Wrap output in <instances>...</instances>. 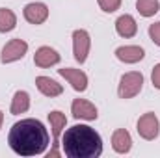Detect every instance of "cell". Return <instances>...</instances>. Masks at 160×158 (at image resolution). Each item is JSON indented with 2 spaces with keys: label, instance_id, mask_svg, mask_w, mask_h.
<instances>
[{
  "label": "cell",
  "instance_id": "6da1fadb",
  "mask_svg": "<svg viewBox=\"0 0 160 158\" xmlns=\"http://www.w3.org/2000/svg\"><path fill=\"white\" fill-rule=\"evenodd\" d=\"M8 143L15 155L38 156L45 153L48 145V132L38 119H21L9 128Z\"/></svg>",
  "mask_w": 160,
  "mask_h": 158
},
{
  "label": "cell",
  "instance_id": "7a4b0ae2",
  "mask_svg": "<svg viewBox=\"0 0 160 158\" xmlns=\"http://www.w3.org/2000/svg\"><path fill=\"white\" fill-rule=\"evenodd\" d=\"M62 147L69 158H97L102 155L101 134L88 125H73L62 136Z\"/></svg>",
  "mask_w": 160,
  "mask_h": 158
},
{
  "label": "cell",
  "instance_id": "3957f363",
  "mask_svg": "<svg viewBox=\"0 0 160 158\" xmlns=\"http://www.w3.org/2000/svg\"><path fill=\"white\" fill-rule=\"evenodd\" d=\"M142 87H143V75L138 71H130L121 77L118 95L121 99H132L142 91Z\"/></svg>",
  "mask_w": 160,
  "mask_h": 158
},
{
  "label": "cell",
  "instance_id": "277c9868",
  "mask_svg": "<svg viewBox=\"0 0 160 158\" xmlns=\"http://www.w3.org/2000/svg\"><path fill=\"white\" fill-rule=\"evenodd\" d=\"M48 121H50V128H52V149H50V153H48L47 156L48 158H56V156H60V149H58V145H60L62 130H63L65 125H67V117H65V114L54 110V112L48 114Z\"/></svg>",
  "mask_w": 160,
  "mask_h": 158
},
{
  "label": "cell",
  "instance_id": "5b68a950",
  "mask_svg": "<svg viewBox=\"0 0 160 158\" xmlns=\"http://www.w3.org/2000/svg\"><path fill=\"white\" fill-rule=\"evenodd\" d=\"M28 50V43L22 39H11L8 41L2 48V54H0V62L2 63H13L21 58H24Z\"/></svg>",
  "mask_w": 160,
  "mask_h": 158
},
{
  "label": "cell",
  "instance_id": "8992f818",
  "mask_svg": "<svg viewBox=\"0 0 160 158\" xmlns=\"http://www.w3.org/2000/svg\"><path fill=\"white\" fill-rule=\"evenodd\" d=\"M136 128H138V134L143 138V140H155L157 136H158L160 132V123H158V117L153 114V112H147V114H143L142 117L138 119V125H136Z\"/></svg>",
  "mask_w": 160,
  "mask_h": 158
},
{
  "label": "cell",
  "instance_id": "52a82bcc",
  "mask_svg": "<svg viewBox=\"0 0 160 158\" xmlns=\"http://www.w3.org/2000/svg\"><path fill=\"white\" fill-rule=\"evenodd\" d=\"M89 34L86 30H75L73 32V54H75V60L78 63H84L88 60V52H89Z\"/></svg>",
  "mask_w": 160,
  "mask_h": 158
},
{
  "label": "cell",
  "instance_id": "ba28073f",
  "mask_svg": "<svg viewBox=\"0 0 160 158\" xmlns=\"http://www.w3.org/2000/svg\"><path fill=\"white\" fill-rule=\"evenodd\" d=\"M71 114L75 119H86V121H95L99 117L95 104H91L86 99H75L71 104Z\"/></svg>",
  "mask_w": 160,
  "mask_h": 158
},
{
  "label": "cell",
  "instance_id": "9c48e42d",
  "mask_svg": "<svg viewBox=\"0 0 160 158\" xmlns=\"http://www.w3.org/2000/svg\"><path fill=\"white\" fill-rule=\"evenodd\" d=\"M24 19L30 24H43L48 19V7L43 2H32L28 6H24Z\"/></svg>",
  "mask_w": 160,
  "mask_h": 158
},
{
  "label": "cell",
  "instance_id": "30bf717a",
  "mask_svg": "<svg viewBox=\"0 0 160 158\" xmlns=\"http://www.w3.org/2000/svg\"><path fill=\"white\" fill-rule=\"evenodd\" d=\"M58 73L73 86L75 91H86V87H88V77H86L84 71L73 69V67H63V69H58Z\"/></svg>",
  "mask_w": 160,
  "mask_h": 158
},
{
  "label": "cell",
  "instance_id": "8fae6325",
  "mask_svg": "<svg viewBox=\"0 0 160 158\" xmlns=\"http://www.w3.org/2000/svg\"><path fill=\"white\" fill-rule=\"evenodd\" d=\"M34 63L38 67H50L60 63V54L50 47H39L34 54Z\"/></svg>",
  "mask_w": 160,
  "mask_h": 158
},
{
  "label": "cell",
  "instance_id": "7c38bea8",
  "mask_svg": "<svg viewBox=\"0 0 160 158\" xmlns=\"http://www.w3.org/2000/svg\"><path fill=\"white\" fill-rule=\"evenodd\" d=\"M145 52L142 47H136V45H127V47H119L116 50V58L123 62V63H136L140 60H143Z\"/></svg>",
  "mask_w": 160,
  "mask_h": 158
},
{
  "label": "cell",
  "instance_id": "4fadbf2b",
  "mask_svg": "<svg viewBox=\"0 0 160 158\" xmlns=\"http://www.w3.org/2000/svg\"><path fill=\"white\" fill-rule=\"evenodd\" d=\"M36 86H38V89H39L45 97H50V99L63 93L62 84H58L56 80L48 78V77H38V78H36Z\"/></svg>",
  "mask_w": 160,
  "mask_h": 158
},
{
  "label": "cell",
  "instance_id": "5bb4252c",
  "mask_svg": "<svg viewBox=\"0 0 160 158\" xmlns=\"http://www.w3.org/2000/svg\"><path fill=\"white\" fill-rule=\"evenodd\" d=\"M112 147H114V151L119 153V155H125V153L130 151V147H132V138H130L128 130L118 128V130L114 132V136H112Z\"/></svg>",
  "mask_w": 160,
  "mask_h": 158
},
{
  "label": "cell",
  "instance_id": "9a60e30c",
  "mask_svg": "<svg viewBox=\"0 0 160 158\" xmlns=\"http://www.w3.org/2000/svg\"><path fill=\"white\" fill-rule=\"evenodd\" d=\"M116 32L121 37H134L138 32V24L132 15H121L116 21Z\"/></svg>",
  "mask_w": 160,
  "mask_h": 158
},
{
  "label": "cell",
  "instance_id": "2e32d148",
  "mask_svg": "<svg viewBox=\"0 0 160 158\" xmlns=\"http://www.w3.org/2000/svg\"><path fill=\"white\" fill-rule=\"evenodd\" d=\"M30 108V95L26 91H17L11 99V108L9 112L13 116H19V114H24L26 110Z\"/></svg>",
  "mask_w": 160,
  "mask_h": 158
},
{
  "label": "cell",
  "instance_id": "e0dca14e",
  "mask_svg": "<svg viewBox=\"0 0 160 158\" xmlns=\"http://www.w3.org/2000/svg\"><path fill=\"white\" fill-rule=\"evenodd\" d=\"M17 26V17L11 9L8 7H0V32H11Z\"/></svg>",
  "mask_w": 160,
  "mask_h": 158
},
{
  "label": "cell",
  "instance_id": "ac0fdd59",
  "mask_svg": "<svg viewBox=\"0 0 160 158\" xmlns=\"http://www.w3.org/2000/svg\"><path fill=\"white\" fill-rule=\"evenodd\" d=\"M136 7L142 17H153L155 13H158L160 2L158 0H136Z\"/></svg>",
  "mask_w": 160,
  "mask_h": 158
},
{
  "label": "cell",
  "instance_id": "d6986e66",
  "mask_svg": "<svg viewBox=\"0 0 160 158\" xmlns=\"http://www.w3.org/2000/svg\"><path fill=\"white\" fill-rule=\"evenodd\" d=\"M97 2H99V7L106 13H114L121 6V0H97Z\"/></svg>",
  "mask_w": 160,
  "mask_h": 158
},
{
  "label": "cell",
  "instance_id": "ffe728a7",
  "mask_svg": "<svg viewBox=\"0 0 160 158\" xmlns=\"http://www.w3.org/2000/svg\"><path fill=\"white\" fill-rule=\"evenodd\" d=\"M149 37L153 39L155 45H158L160 47V21L158 22H153V24L149 26Z\"/></svg>",
  "mask_w": 160,
  "mask_h": 158
},
{
  "label": "cell",
  "instance_id": "44dd1931",
  "mask_svg": "<svg viewBox=\"0 0 160 158\" xmlns=\"http://www.w3.org/2000/svg\"><path fill=\"white\" fill-rule=\"evenodd\" d=\"M151 80H153V86L160 89V63L158 65H155V69H153V73H151Z\"/></svg>",
  "mask_w": 160,
  "mask_h": 158
},
{
  "label": "cell",
  "instance_id": "7402d4cb",
  "mask_svg": "<svg viewBox=\"0 0 160 158\" xmlns=\"http://www.w3.org/2000/svg\"><path fill=\"white\" fill-rule=\"evenodd\" d=\"M2 123H4V114L0 112V128H2Z\"/></svg>",
  "mask_w": 160,
  "mask_h": 158
}]
</instances>
